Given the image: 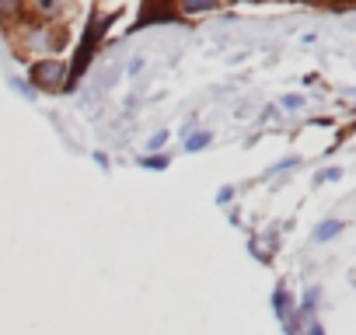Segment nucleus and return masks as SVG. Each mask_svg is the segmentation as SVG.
Masks as SVG:
<instances>
[{"label":"nucleus","mask_w":356,"mask_h":335,"mask_svg":"<svg viewBox=\"0 0 356 335\" xmlns=\"http://www.w3.org/2000/svg\"><path fill=\"white\" fill-rule=\"evenodd\" d=\"M143 168H150V172H164L168 168V157H140Z\"/></svg>","instance_id":"7ed1b4c3"},{"label":"nucleus","mask_w":356,"mask_h":335,"mask_svg":"<svg viewBox=\"0 0 356 335\" xmlns=\"http://www.w3.org/2000/svg\"><path fill=\"white\" fill-rule=\"evenodd\" d=\"M164 140H168V133H157V136H150V140H147V150H161V147H164Z\"/></svg>","instance_id":"20e7f679"},{"label":"nucleus","mask_w":356,"mask_h":335,"mask_svg":"<svg viewBox=\"0 0 356 335\" xmlns=\"http://www.w3.org/2000/svg\"><path fill=\"white\" fill-rule=\"evenodd\" d=\"M339 231H342V224H339V220H328V224H321V227L314 231V241H325V238H335Z\"/></svg>","instance_id":"f03ea898"},{"label":"nucleus","mask_w":356,"mask_h":335,"mask_svg":"<svg viewBox=\"0 0 356 335\" xmlns=\"http://www.w3.org/2000/svg\"><path fill=\"white\" fill-rule=\"evenodd\" d=\"M210 140H213V133L200 129V133H193V136L186 140V150H189V154H196V150H207V147H210Z\"/></svg>","instance_id":"f257e3e1"},{"label":"nucleus","mask_w":356,"mask_h":335,"mask_svg":"<svg viewBox=\"0 0 356 335\" xmlns=\"http://www.w3.org/2000/svg\"><path fill=\"white\" fill-rule=\"evenodd\" d=\"M283 105H286V108H300V105H304V98H300V95H286V98H283Z\"/></svg>","instance_id":"39448f33"},{"label":"nucleus","mask_w":356,"mask_h":335,"mask_svg":"<svg viewBox=\"0 0 356 335\" xmlns=\"http://www.w3.org/2000/svg\"><path fill=\"white\" fill-rule=\"evenodd\" d=\"M307 335H325V328H321L318 321H311V328H307Z\"/></svg>","instance_id":"423d86ee"}]
</instances>
